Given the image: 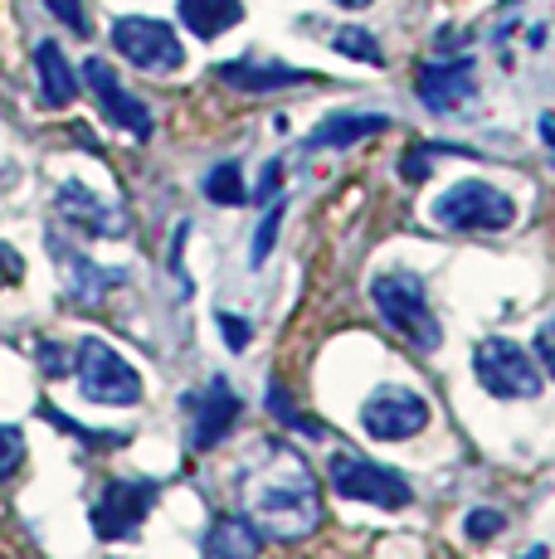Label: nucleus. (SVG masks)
Listing matches in <instances>:
<instances>
[{
	"instance_id": "nucleus-1",
	"label": "nucleus",
	"mask_w": 555,
	"mask_h": 559,
	"mask_svg": "<svg viewBox=\"0 0 555 559\" xmlns=\"http://www.w3.org/2000/svg\"><path fill=\"white\" fill-rule=\"evenodd\" d=\"M244 501H249V521L273 540H303L322 521V491L297 448H273L244 487Z\"/></svg>"
},
{
	"instance_id": "nucleus-2",
	"label": "nucleus",
	"mask_w": 555,
	"mask_h": 559,
	"mask_svg": "<svg viewBox=\"0 0 555 559\" xmlns=\"http://www.w3.org/2000/svg\"><path fill=\"white\" fill-rule=\"evenodd\" d=\"M370 302H376V311L386 317V326L394 336H404L414 350H439L444 326H439V317H434L429 297H424V283L414 273H404V267L380 273L376 283H370Z\"/></svg>"
},
{
	"instance_id": "nucleus-3",
	"label": "nucleus",
	"mask_w": 555,
	"mask_h": 559,
	"mask_svg": "<svg viewBox=\"0 0 555 559\" xmlns=\"http://www.w3.org/2000/svg\"><path fill=\"white\" fill-rule=\"evenodd\" d=\"M73 380H79V394L88 404H108V408L142 404V374H137V365H127L103 336L79 341V350H73Z\"/></svg>"
},
{
	"instance_id": "nucleus-4",
	"label": "nucleus",
	"mask_w": 555,
	"mask_h": 559,
	"mask_svg": "<svg viewBox=\"0 0 555 559\" xmlns=\"http://www.w3.org/2000/svg\"><path fill=\"white\" fill-rule=\"evenodd\" d=\"M517 219V200L487 180H458L434 200V224L453 234H501Z\"/></svg>"
},
{
	"instance_id": "nucleus-5",
	"label": "nucleus",
	"mask_w": 555,
	"mask_h": 559,
	"mask_svg": "<svg viewBox=\"0 0 555 559\" xmlns=\"http://www.w3.org/2000/svg\"><path fill=\"white\" fill-rule=\"evenodd\" d=\"M473 374L493 400H536L541 394V365L527 356V346L507 336H487L473 346Z\"/></svg>"
},
{
	"instance_id": "nucleus-6",
	"label": "nucleus",
	"mask_w": 555,
	"mask_h": 559,
	"mask_svg": "<svg viewBox=\"0 0 555 559\" xmlns=\"http://www.w3.org/2000/svg\"><path fill=\"white\" fill-rule=\"evenodd\" d=\"M332 491L346 501H370L380 511H404L414 501L410 481L400 472L380 467L370 457H356V453H332Z\"/></svg>"
},
{
	"instance_id": "nucleus-7",
	"label": "nucleus",
	"mask_w": 555,
	"mask_h": 559,
	"mask_svg": "<svg viewBox=\"0 0 555 559\" xmlns=\"http://www.w3.org/2000/svg\"><path fill=\"white\" fill-rule=\"evenodd\" d=\"M361 428L376 443H404V438L429 428V400L420 390H410V384H380L361 404Z\"/></svg>"
},
{
	"instance_id": "nucleus-8",
	"label": "nucleus",
	"mask_w": 555,
	"mask_h": 559,
	"mask_svg": "<svg viewBox=\"0 0 555 559\" xmlns=\"http://www.w3.org/2000/svg\"><path fill=\"white\" fill-rule=\"evenodd\" d=\"M113 49L122 53L127 63L146 73H176L186 63V45L176 39V29L166 20H152V15H122L113 25Z\"/></svg>"
},
{
	"instance_id": "nucleus-9",
	"label": "nucleus",
	"mask_w": 555,
	"mask_h": 559,
	"mask_svg": "<svg viewBox=\"0 0 555 559\" xmlns=\"http://www.w3.org/2000/svg\"><path fill=\"white\" fill-rule=\"evenodd\" d=\"M156 507V481H108L93 507V535L98 540H127Z\"/></svg>"
},
{
	"instance_id": "nucleus-10",
	"label": "nucleus",
	"mask_w": 555,
	"mask_h": 559,
	"mask_svg": "<svg viewBox=\"0 0 555 559\" xmlns=\"http://www.w3.org/2000/svg\"><path fill=\"white\" fill-rule=\"evenodd\" d=\"M83 83H88V93L98 98V112L108 117L117 132L137 136V142H146V136H152V112H146V103H137L132 93L117 83V73L98 59V53L83 63Z\"/></svg>"
},
{
	"instance_id": "nucleus-11",
	"label": "nucleus",
	"mask_w": 555,
	"mask_h": 559,
	"mask_svg": "<svg viewBox=\"0 0 555 559\" xmlns=\"http://www.w3.org/2000/svg\"><path fill=\"white\" fill-rule=\"evenodd\" d=\"M186 408H190V448H196V453H210V448L224 443V438H229V428L239 424V408L244 404H239V394L229 390V380L215 374V380H210L200 394H190Z\"/></svg>"
},
{
	"instance_id": "nucleus-12",
	"label": "nucleus",
	"mask_w": 555,
	"mask_h": 559,
	"mask_svg": "<svg viewBox=\"0 0 555 559\" xmlns=\"http://www.w3.org/2000/svg\"><path fill=\"white\" fill-rule=\"evenodd\" d=\"M414 88H420V103L429 107V112H463L468 103L477 98V69L473 59H434L420 69V79H414Z\"/></svg>"
},
{
	"instance_id": "nucleus-13",
	"label": "nucleus",
	"mask_w": 555,
	"mask_h": 559,
	"mask_svg": "<svg viewBox=\"0 0 555 559\" xmlns=\"http://www.w3.org/2000/svg\"><path fill=\"white\" fill-rule=\"evenodd\" d=\"M55 210H59L63 224L93 234V239H122L127 234V214L117 210V204L98 200L83 180H63V186L55 190Z\"/></svg>"
},
{
	"instance_id": "nucleus-14",
	"label": "nucleus",
	"mask_w": 555,
	"mask_h": 559,
	"mask_svg": "<svg viewBox=\"0 0 555 559\" xmlns=\"http://www.w3.org/2000/svg\"><path fill=\"white\" fill-rule=\"evenodd\" d=\"M215 79L234 93H283L293 83H312V73L293 69V63H278V59H224L215 69Z\"/></svg>"
},
{
	"instance_id": "nucleus-15",
	"label": "nucleus",
	"mask_w": 555,
	"mask_h": 559,
	"mask_svg": "<svg viewBox=\"0 0 555 559\" xmlns=\"http://www.w3.org/2000/svg\"><path fill=\"white\" fill-rule=\"evenodd\" d=\"M49 249H55V263H63V273H69V297L79 307H98L117 283H127L122 267H98L93 258H83L79 249H63L59 239H49Z\"/></svg>"
},
{
	"instance_id": "nucleus-16",
	"label": "nucleus",
	"mask_w": 555,
	"mask_h": 559,
	"mask_svg": "<svg viewBox=\"0 0 555 559\" xmlns=\"http://www.w3.org/2000/svg\"><path fill=\"white\" fill-rule=\"evenodd\" d=\"M380 132H390L386 112H332L307 136V152H346V146L370 142V136H380Z\"/></svg>"
},
{
	"instance_id": "nucleus-17",
	"label": "nucleus",
	"mask_w": 555,
	"mask_h": 559,
	"mask_svg": "<svg viewBox=\"0 0 555 559\" xmlns=\"http://www.w3.org/2000/svg\"><path fill=\"white\" fill-rule=\"evenodd\" d=\"M35 69H39V98H45V107H69L79 98V73H73L69 53L55 39H39L35 45Z\"/></svg>"
},
{
	"instance_id": "nucleus-18",
	"label": "nucleus",
	"mask_w": 555,
	"mask_h": 559,
	"mask_svg": "<svg viewBox=\"0 0 555 559\" xmlns=\"http://www.w3.org/2000/svg\"><path fill=\"white\" fill-rule=\"evenodd\" d=\"M205 559H259V525L249 515H220L205 535Z\"/></svg>"
},
{
	"instance_id": "nucleus-19",
	"label": "nucleus",
	"mask_w": 555,
	"mask_h": 559,
	"mask_svg": "<svg viewBox=\"0 0 555 559\" xmlns=\"http://www.w3.org/2000/svg\"><path fill=\"white\" fill-rule=\"evenodd\" d=\"M244 20L239 0H180V25L196 39H220Z\"/></svg>"
},
{
	"instance_id": "nucleus-20",
	"label": "nucleus",
	"mask_w": 555,
	"mask_h": 559,
	"mask_svg": "<svg viewBox=\"0 0 555 559\" xmlns=\"http://www.w3.org/2000/svg\"><path fill=\"white\" fill-rule=\"evenodd\" d=\"M332 49L346 53V59H356V63H370V69H380V63H386V49H380V39L370 35V29H361V25H341L336 35H332Z\"/></svg>"
},
{
	"instance_id": "nucleus-21",
	"label": "nucleus",
	"mask_w": 555,
	"mask_h": 559,
	"mask_svg": "<svg viewBox=\"0 0 555 559\" xmlns=\"http://www.w3.org/2000/svg\"><path fill=\"white\" fill-rule=\"evenodd\" d=\"M205 200L210 204H244L249 200V186H244L239 160H220L215 170L205 176Z\"/></svg>"
},
{
	"instance_id": "nucleus-22",
	"label": "nucleus",
	"mask_w": 555,
	"mask_h": 559,
	"mask_svg": "<svg viewBox=\"0 0 555 559\" xmlns=\"http://www.w3.org/2000/svg\"><path fill=\"white\" fill-rule=\"evenodd\" d=\"M468 156L463 146H444V142H414L410 152L400 156V176L410 180V186H420V180H429V166H434V156Z\"/></svg>"
},
{
	"instance_id": "nucleus-23",
	"label": "nucleus",
	"mask_w": 555,
	"mask_h": 559,
	"mask_svg": "<svg viewBox=\"0 0 555 559\" xmlns=\"http://www.w3.org/2000/svg\"><path fill=\"white\" fill-rule=\"evenodd\" d=\"M283 214H287L283 200H273L269 210H263L259 229H253V243H249V267H263V263H269V253H273V243H278V229H283Z\"/></svg>"
},
{
	"instance_id": "nucleus-24",
	"label": "nucleus",
	"mask_w": 555,
	"mask_h": 559,
	"mask_svg": "<svg viewBox=\"0 0 555 559\" xmlns=\"http://www.w3.org/2000/svg\"><path fill=\"white\" fill-rule=\"evenodd\" d=\"M269 414H273L283 428H293V433H303V438H322V424H312V418H303V408H297L293 400H287V390H283V384H269Z\"/></svg>"
},
{
	"instance_id": "nucleus-25",
	"label": "nucleus",
	"mask_w": 555,
	"mask_h": 559,
	"mask_svg": "<svg viewBox=\"0 0 555 559\" xmlns=\"http://www.w3.org/2000/svg\"><path fill=\"white\" fill-rule=\"evenodd\" d=\"M25 467V433L15 424H0V481H10Z\"/></svg>"
},
{
	"instance_id": "nucleus-26",
	"label": "nucleus",
	"mask_w": 555,
	"mask_h": 559,
	"mask_svg": "<svg viewBox=\"0 0 555 559\" xmlns=\"http://www.w3.org/2000/svg\"><path fill=\"white\" fill-rule=\"evenodd\" d=\"M463 525H468V540H497L501 525H507V515L477 507V511H468V521H463Z\"/></svg>"
},
{
	"instance_id": "nucleus-27",
	"label": "nucleus",
	"mask_w": 555,
	"mask_h": 559,
	"mask_svg": "<svg viewBox=\"0 0 555 559\" xmlns=\"http://www.w3.org/2000/svg\"><path fill=\"white\" fill-rule=\"evenodd\" d=\"M215 326L224 331V346H229V350H249L253 326L244 317H234V311H215Z\"/></svg>"
},
{
	"instance_id": "nucleus-28",
	"label": "nucleus",
	"mask_w": 555,
	"mask_h": 559,
	"mask_svg": "<svg viewBox=\"0 0 555 559\" xmlns=\"http://www.w3.org/2000/svg\"><path fill=\"white\" fill-rule=\"evenodd\" d=\"M45 10L59 20V25H69L73 35H88V15H83V0H45Z\"/></svg>"
},
{
	"instance_id": "nucleus-29",
	"label": "nucleus",
	"mask_w": 555,
	"mask_h": 559,
	"mask_svg": "<svg viewBox=\"0 0 555 559\" xmlns=\"http://www.w3.org/2000/svg\"><path fill=\"white\" fill-rule=\"evenodd\" d=\"M20 283H25V258H20V249L0 243V293H10Z\"/></svg>"
},
{
	"instance_id": "nucleus-30",
	"label": "nucleus",
	"mask_w": 555,
	"mask_h": 559,
	"mask_svg": "<svg viewBox=\"0 0 555 559\" xmlns=\"http://www.w3.org/2000/svg\"><path fill=\"white\" fill-rule=\"evenodd\" d=\"M39 370H45L49 380H63V374H73V365H69V356H63V346L39 341Z\"/></svg>"
},
{
	"instance_id": "nucleus-31",
	"label": "nucleus",
	"mask_w": 555,
	"mask_h": 559,
	"mask_svg": "<svg viewBox=\"0 0 555 559\" xmlns=\"http://www.w3.org/2000/svg\"><path fill=\"white\" fill-rule=\"evenodd\" d=\"M278 190H283V160H269V166H263V176H259V186H253V200H273Z\"/></svg>"
},
{
	"instance_id": "nucleus-32",
	"label": "nucleus",
	"mask_w": 555,
	"mask_h": 559,
	"mask_svg": "<svg viewBox=\"0 0 555 559\" xmlns=\"http://www.w3.org/2000/svg\"><path fill=\"white\" fill-rule=\"evenodd\" d=\"M536 356H541V365H546V374L555 380V321H551V326H541V336H536Z\"/></svg>"
},
{
	"instance_id": "nucleus-33",
	"label": "nucleus",
	"mask_w": 555,
	"mask_h": 559,
	"mask_svg": "<svg viewBox=\"0 0 555 559\" xmlns=\"http://www.w3.org/2000/svg\"><path fill=\"white\" fill-rule=\"evenodd\" d=\"M541 136H546V146L555 152V112H546V117H541Z\"/></svg>"
},
{
	"instance_id": "nucleus-34",
	"label": "nucleus",
	"mask_w": 555,
	"mask_h": 559,
	"mask_svg": "<svg viewBox=\"0 0 555 559\" xmlns=\"http://www.w3.org/2000/svg\"><path fill=\"white\" fill-rule=\"evenodd\" d=\"M341 10H361V5H370V0H336Z\"/></svg>"
},
{
	"instance_id": "nucleus-35",
	"label": "nucleus",
	"mask_w": 555,
	"mask_h": 559,
	"mask_svg": "<svg viewBox=\"0 0 555 559\" xmlns=\"http://www.w3.org/2000/svg\"><path fill=\"white\" fill-rule=\"evenodd\" d=\"M521 559H546V545H536V550H531V555H521Z\"/></svg>"
},
{
	"instance_id": "nucleus-36",
	"label": "nucleus",
	"mask_w": 555,
	"mask_h": 559,
	"mask_svg": "<svg viewBox=\"0 0 555 559\" xmlns=\"http://www.w3.org/2000/svg\"><path fill=\"white\" fill-rule=\"evenodd\" d=\"M113 559H122V555H113Z\"/></svg>"
}]
</instances>
